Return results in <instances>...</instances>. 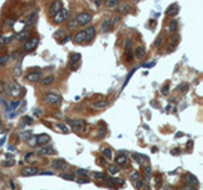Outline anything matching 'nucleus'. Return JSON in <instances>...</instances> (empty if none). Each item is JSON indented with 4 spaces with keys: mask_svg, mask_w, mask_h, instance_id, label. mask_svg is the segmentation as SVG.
I'll return each mask as SVG.
<instances>
[{
    "mask_svg": "<svg viewBox=\"0 0 203 190\" xmlns=\"http://www.w3.org/2000/svg\"><path fill=\"white\" fill-rule=\"evenodd\" d=\"M51 166H52L55 170H58V171H65L67 167H69V165L65 160H61V158H57V160H53L52 162H51Z\"/></svg>",
    "mask_w": 203,
    "mask_h": 190,
    "instance_id": "423d86ee",
    "label": "nucleus"
},
{
    "mask_svg": "<svg viewBox=\"0 0 203 190\" xmlns=\"http://www.w3.org/2000/svg\"><path fill=\"white\" fill-rule=\"evenodd\" d=\"M85 32H86V39H85V42H90L93 38H94V36H95V28L94 27H89V28L85 29Z\"/></svg>",
    "mask_w": 203,
    "mask_h": 190,
    "instance_id": "aec40b11",
    "label": "nucleus"
},
{
    "mask_svg": "<svg viewBox=\"0 0 203 190\" xmlns=\"http://www.w3.org/2000/svg\"><path fill=\"white\" fill-rule=\"evenodd\" d=\"M130 179H131V181H136V180H138V179H140V172H138V171H133V172H131Z\"/></svg>",
    "mask_w": 203,
    "mask_h": 190,
    "instance_id": "c9c22d12",
    "label": "nucleus"
},
{
    "mask_svg": "<svg viewBox=\"0 0 203 190\" xmlns=\"http://www.w3.org/2000/svg\"><path fill=\"white\" fill-rule=\"evenodd\" d=\"M102 155H103L105 158H108V160H111L112 156H113L111 148H103V150H102Z\"/></svg>",
    "mask_w": 203,
    "mask_h": 190,
    "instance_id": "c756f323",
    "label": "nucleus"
},
{
    "mask_svg": "<svg viewBox=\"0 0 203 190\" xmlns=\"http://www.w3.org/2000/svg\"><path fill=\"white\" fill-rule=\"evenodd\" d=\"M58 127H57V128L58 129H60L61 130V132L62 133H65V134H67V133H69L70 132V129H69V127H67L66 124H62V123H60V124H57Z\"/></svg>",
    "mask_w": 203,
    "mask_h": 190,
    "instance_id": "f704fd0d",
    "label": "nucleus"
},
{
    "mask_svg": "<svg viewBox=\"0 0 203 190\" xmlns=\"http://www.w3.org/2000/svg\"><path fill=\"white\" fill-rule=\"evenodd\" d=\"M118 4H119V0H107V1H105V6H107L108 9H116L118 6Z\"/></svg>",
    "mask_w": 203,
    "mask_h": 190,
    "instance_id": "b1692460",
    "label": "nucleus"
},
{
    "mask_svg": "<svg viewBox=\"0 0 203 190\" xmlns=\"http://www.w3.org/2000/svg\"><path fill=\"white\" fill-rule=\"evenodd\" d=\"M93 175H94V177H95V179H98V180H105V177H107V176H105L104 174H103V172H93Z\"/></svg>",
    "mask_w": 203,
    "mask_h": 190,
    "instance_id": "e433bc0d",
    "label": "nucleus"
},
{
    "mask_svg": "<svg viewBox=\"0 0 203 190\" xmlns=\"http://www.w3.org/2000/svg\"><path fill=\"white\" fill-rule=\"evenodd\" d=\"M61 9H62V1H60V0H55L50 6V14L53 16V15H56Z\"/></svg>",
    "mask_w": 203,
    "mask_h": 190,
    "instance_id": "9d476101",
    "label": "nucleus"
},
{
    "mask_svg": "<svg viewBox=\"0 0 203 190\" xmlns=\"http://www.w3.org/2000/svg\"><path fill=\"white\" fill-rule=\"evenodd\" d=\"M67 15H69V11L66 9H61L56 15H53V22L56 24H61L62 22H65L67 19Z\"/></svg>",
    "mask_w": 203,
    "mask_h": 190,
    "instance_id": "0eeeda50",
    "label": "nucleus"
},
{
    "mask_svg": "<svg viewBox=\"0 0 203 190\" xmlns=\"http://www.w3.org/2000/svg\"><path fill=\"white\" fill-rule=\"evenodd\" d=\"M100 28H102V32H109V31H111V28H112V22H111V19H105L104 22L102 23Z\"/></svg>",
    "mask_w": 203,
    "mask_h": 190,
    "instance_id": "412c9836",
    "label": "nucleus"
},
{
    "mask_svg": "<svg viewBox=\"0 0 203 190\" xmlns=\"http://www.w3.org/2000/svg\"><path fill=\"white\" fill-rule=\"evenodd\" d=\"M116 162H117V165H119V166H126V165L128 163V158H127L126 155H118V156H116Z\"/></svg>",
    "mask_w": 203,
    "mask_h": 190,
    "instance_id": "a211bd4d",
    "label": "nucleus"
},
{
    "mask_svg": "<svg viewBox=\"0 0 203 190\" xmlns=\"http://www.w3.org/2000/svg\"><path fill=\"white\" fill-rule=\"evenodd\" d=\"M135 57L136 58H142L143 56H145V48L142 47V46H138V47H136V49H135Z\"/></svg>",
    "mask_w": 203,
    "mask_h": 190,
    "instance_id": "4be33fe9",
    "label": "nucleus"
},
{
    "mask_svg": "<svg viewBox=\"0 0 203 190\" xmlns=\"http://www.w3.org/2000/svg\"><path fill=\"white\" fill-rule=\"evenodd\" d=\"M37 153L38 155H42V156H47V155H53L55 151L51 146H42L37 150Z\"/></svg>",
    "mask_w": 203,
    "mask_h": 190,
    "instance_id": "f8f14e48",
    "label": "nucleus"
},
{
    "mask_svg": "<svg viewBox=\"0 0 203 190\" xmlns=\"http://www.w3.org/2000/svg\"><path fill=\"white\" fill-rule=\"evenodd\" d=\"M29 134H31V130H28V132H24V133L20 134V138H22V139H27L29 137Z\"/></svg>",
    "mask_w": 203,
    "mask_h": 190,
    "instance_id": "de8ad7c7",
    "label": "nucleus"
},
{
    "mask_svg": "<svg viewBox=\"0 0 203 190\" xmlns=\"http://www.w3.org/2000/svg\"><path fill=\"white\" fill-rule=\"evenodd\" d=\"M1 130H3V124L0 123V132H1Z\"/></svg>",
    "mask_w": 203,
    "mask_h": 190,
    "instance_id": "680f3d73",
    "label": "nucleus"
},
{
    "mask_svg": "<svg viewBox=\"0 0 203 190\" xmlns=\"http://www.w3.org/2000/svg\"><path fill=\"white\" fill-rule=\"evenodd\" d=\"M179 152V150H174V151H171V153H178Z\"/></svg>",
    "mask_w": 203,
    "mask_h": 190,
    "instance_id": "052dcab7",
    "label": "nucleus"
},
{
    "mask_svg": "<svg viewBox=\"0 0 203 190\" xmlns=\"http://www.w3.org/2000/svg\"><path fill=\"white\" fill-rule=\"evenodd\" d=\"M164 41V37L163 36H159L158 38H156V41H155V47H160V46H161V42Z\"/></svg>",
    "mask_w": 203,
    "mask_h": 190,
    "instance_id": "c03bdc74",
    "label": "nucleus"
},
{
    "mask_svg": "<svg viewBox=\"0 0 203 190\" xmlns=\"http://www.w3.org/2000/svg\"><path fill=\"white\" fill-rule=\"evenodd\" d=\"M28 33H29L28 31H23V32H20L19 34L17 36V39L20 41V42H23V41L25 39V38H28Z\"/></svg>",
    "mask_w": 203,
    "mask_h": 190,
    "instance_id": "2f4dec72",
    "label": "nucleus"
},
{
    "mask_svg": "<svg viewBox=\"0 0 203 190\" xmlns=\"http://www.w3.org/2000/svg\"><path fill=\"white\" fill-rule=\"evenodd\" d=\"M20 71H22V69H20V65H18L15 67V70H14V75L15 76H19L20 75Z\"/></svg>",
    "mask_w": 203,
    "mask_h": 190,
    "instance_id": "09e8293b",
    "label": "nucleus"
},
{
    "mask_svg": "<svg viewBox=\"0 0 203 190\" xmlns=\"http://www.w3.org/2000/svg\"><path fill=\"white\" fill-rule=\"evenodd\" d=\"M24 160H25V162H33V161H36L37 158L35 157V153H33V152H28V153L25 155Z\"/></svg>",
    "mask_w": 203,
    "mask_h": 190,
    "instance_id": "7c9ffc66",
    "label": "nucleus"
},
{
    "mask_svg": "<svg viewBox=\"0 0 203 190\" xmlns=\"http://www.w3.org/2000/svg\"><path fill=\"white\" fill-rule=\"evenodd\" d=\"M76 174L80 175V176H83V177H85L88 176V172L85 170H81V168H79V170H76Z\"/></svg>",
    "mask_w": 203,
    "mask_h": 190,
    "instance_id": "a18cd8bd",
    "label": "nucleus"
},
{
    "mask_svg": "<svg viewBox=\"0 0 203 190\" xmlns=\"http://www.w3.org/2000/svg\"><path fill=\"white\" fill-rule=\"evenodd\" d=\"M6 91L10 96H13V98H18L20 95V92H22V87H20V85L17 82H10V84H8Z\"/></svg>",
    "mask_w": 203,
    "mask_h": 190,
    "instance_id": "7ed1b4c3",
    "label": "nucleus"
},
{
    "mask_svg": "<svg viewBox=\"0 0 203 190\" xmlns=\"http://www.w3.org/2000/svg\"><path fill=\"white\" fill-rule=\"evenodd\" d=\"M13 38H14V36H13V34L8 36V37H0V43H1V44H6V43H9Z\"/></svg>",
    "mask_w": 203,
    "mask_h": 190,
    "instance_id": "72a5a7b5",
    "label": "nucleus"
},
{
    "mask_svg": "<svg viewBox=\"0 0 203 190\" xmlns=\"http://www.w3.org/2000/svg\"><path fill=\"white\" fill-rule=\"evenodd\" d=\"M4 90H5V86H4V84L0 81V92H3Z\"/></svg>",
    "mask_w": 203,
    "mask_h": 190,
    "instance_id": "6e6d98bb",
    "label": "nucleus"
},
{
    "mask_svg": "<svg viewBox=\"0 0 203 190\" xmlns=\"http://www.w3.org/2000/svg\"><path fill=\"white\" fill-rule=\"evenodd\" d=\"M19 104H20V101H18V100L12 101V103H10V107H8V109H10V110H15V109L18 108Z\"/></svg>",
    "mask_w": 203,
    "mask_h": 190,
    "instance_id": "4c0bfd02",
    "label": "nucleus"
},
{
    "mask_svg": "<svg viewBox=\"0 0 203 190\" xmlns=\"http://www.w3.org/2000/svg\"><path fill=\"white\" fill-rule=\"evenodd\" d=\"M133 158L140 163V165H143V163H147L150 161V158L147 157L146 155H140V153H133Z\"/></svg>",
    "mask_w": 203,
    "mask_h": 190,
    "instance_id": "2eb2a0df",
    "label": "nucleus"
},
{
    "mask_svg": "<svg viewBox=\"0 0 203 190\" xmlns=\"http://www.w3.org/2000/svg\"><path fill=\"white\" fill-rule=\"evenodd\" d=\"M143 175H145L146 181H149L151 179V176H152V168L150 166H145L143 167Z\"/></svg>",
    "mask_w": 203,
    "mask_h": 190,
    "instance_id": "393cba45",
    "label": "nucleus"
},
{
    "mask_svg": "<svg viewBox=\"0 0 203 190\" xmlns=\"http://www.w3.org/2000/svg\"><path fill=\"white\" fill-rule=\"evenodd\" d=\"M1 165L5 167H9V166H13V165H14V161H13V160H10V161H4Z\"/></svg>",
    "mask_w": 203,
    "mask_h": 190,
    "instance_id": "49530a36",
    "label": "nucleus"
},
{
    "mask_svg": "<svg viewBox=\"0 0 203 190\" xmlns=\"http://www.w3.org/2000/svg\"><path fill=\"white\" fill-rule=\"evenodd\" d=\"M4 141H5V137H4V138L1 139V141H0V146H1V145H3V143H4Z\"/></svg>",
    "mask_w": 203,
    "mask_h": 190,
    "instance_id": "bf43d9fd",
    "label": "nucleus"
},
{
    "mask_svg": "<svg viewBox=\"0 0 203 190\" xmlns=\"http://www.w3.org/2000/svg\"><path fill=\"white\" fill-rule=\"evenodd\" d=\"M169 28H170L171 32H175L176 28H178V22H176V20H171V22H170V25H169Z\"/></svg>",
    "mask_w": 203,
    "mask_h": 190,
    "instance_id": "a19ab883",
    "label": "nucleus"
},
{
    "mask_svg": "<svg viewBox=\"0 0 203 190\" xmlns=\"http://www.w3.org/2000/svg\"><path fill=\"white\" fill-rule=\"evenodd\" d=\"M109 105V101L107 100H103V101H96V103L93 104V108L94 109H103V108H107Z\"/></svg>",
    "mask_w": 203,
    "mask_h": 190,
    "instance_id": "5701e85b",
    "label": "nucleus"
},
{
    "mask_svg": "<svg viewBox=\"0 0 203 190\" xmlns=\"http://www.w3.org/2000/svg\"><path fill=\"white\" fill-rule=\"evenodd\" d=\"M9 185H10V188H12V190H15V189H17V184H15V181H14V180H10V183H9Z\"/></svg>",
    "mask_w": 203,
    "mask_h": 190,
    "instance_id": "3c124183",
    "label": "nucleus"
},
{
    "mask_svg": "<svg viewBox=\"0 0 203 190\" xmlns=\"http://www.w3.org/2000/svg\"><path fill=\"white\" fill-rule=\"evenodd\" d=\"M38 43H40V38L38 37H31L24 42L23 49L25 51V52H32V51H35L37 48Z\"/></svg>",
    "mask_w": 203,
    "mask_h": 190,
    "instance_id": "f03ea898",
    "label": "nucleus"
},
{
    "mask_svg": "<svg viewBox=\"0 0 203 190\" xmlns=\"http://www.w3.org/2000/svg\"><path fill=\"white\" fill-rule=\"evenodd\" d=\"M43 101L46 104H51V105H61L62 98L61 95L56 94V92H47V94L43 95Z\"/></svg>",
    "mask_w": 203,
    "mask_h": 190,
    "instance_id": "f257e3e1",
    "label": "nucleus"
},
{
    "mask_svg": "<svg viewBox=\"0 0 203 190\" xmlns=\"http://www.w3.org/2000/svg\"><path fill=\"white\" fill-rule=\"evenodd\" d=\"M184 190H196V188H194L193 185H189V186H185Z\"/></svg>",
    "mask_w": 203,
    "mask_h": 190,
    "instance_id": "5fc2aeb1",
    "label": "nucleus"
},
{
    "mask_svg": "<svg viewBox=\"0 0 203 190\" xmlns=\"http://www.w3.org/2000/svg\"><path fill=\"white\" fill-rule=\"evenodd\" d=\"M117 11L119 13V14H128V13L131 11V6L128 5V4H118Z\"/></svg>",
    "mask_w": 203,
    "mask_h": 190,
    "instance_id": "f3484780",
    "label": "nucleus"
},
{
    "mask_svg": "<svg viewBox=\"0 0 203 190\" xmlns=\"http://www.w3.org/2000/svg\"><path fill=\"white\" fill-rule=\"evenodd\" d=\"M67 122L70 123V125H71V128H73L74 130H76V132H79L80 129L83 128L84 127V120H81V119H78V120H74V119H67Z\"/></svg>",
    "mask_w": 203,
    "mask_h": 190,
    "instance_id": "9b49d317",
    "label": "nucleus"
},
{
    "mask_svg": "<svg viewBox=\"0 0 203 190\" xmlns=\"http://www.w3.org/2000/svg\"><path fill=\"white\" fill-rule=\"evenodd\" d=\"M35 138H36V145H38V146H45L51 141V137L46 133L38 134V136H36Z\"/></svg>",
    "mask_w": 203,
    "mask_h": 190,
    "instance_id": "1a4fd4ad",
    "label": "nucleus"
},
{
    "mask_svg": "<svg viewBox=\"0 0 203 190\" xmlns=\"http://www.w3.org/2000/svg\"><path fill=\"white\" fill-rule=\"evenodd\" d=\"M78 183H79V184H86V183H89V180H88V179H79Z\"/></svg>",
    "mask_w": 203,
    "mask_h": 190,
    "instance_id": "603ef678",
    "label": "nucleus"
},
{
    "mask_svg": "<svg viewBox=\"0 0 203 190\" xmlns=\"http://www.w3.org/2000/svg\"><path fill=\"white\" fill-rule=\"evenodd\" d=\"M75 20L78 25H85L91 20V14L90 13H80L75 16Z\"/></svg>",
    "mask_w": 203,
    "mask_h": 190,
    "instance_id": "39448f33",
    "label": "nucleus"
},
{
    "mask_svg": "<svg viewBox=\"0 0 203 190\" xmlns=\"http://www.w3.org/2000/svg\"><path fill=\"white\" fill-rule=\"evenodd\" d=\"M80 58H81V54L80 53H71L69 60H70V63H76L80 61Z\"/></svg>",
    "mask_w": 203,
    "mask_h": 190,
    "instance_id": "a878e982",
    "label": "nucleus"
},
{
    "mask_svg": "<svg viewBox=\"0 0 203 190\" xmlns=\"http://www.w3.org/2000/svg\"><path fill=\"white\" fill-rule=\"evenodd\" d=\"M38 172H40V170H38L36 166H25L20 170V174L23 176H33V175L38 174Z\"/></svg>",
    "mask_w": 203,
    "mask_h": 190,
    "instance_id": "6e6552de",
    "label": "nucleus"
},
{
    "mask_svg": "<svg viewBox=\"0 0 203 190\" xmlns=\"http://www.w3.org/2000/svg\"><path fill=\"white\" fill-rule=\"evenodd\" d=\"M8 60H9V54H4V56L0 58V66H5Z\"/></svg>",
    "mask_w": 203,
    "mask_h": 190,
    "instance_id": "58836bf2",
    "label": "nucleus"
},
{
    "mask_svg": "<svg viewBox=\"0 0 203 190\" xmlns=\"http://www.w3.org/2000/svg\"><path fill=\"white\" fill-rule=\"evenodd\" d=\"M184 181L188 185H198V179L192 174H185L184 175Z\"/></svg>",
    "mask_w": 203,
    "mask_h": 190,
    "instance_id": "4468645a",
    "label": "nucleus"
},
{
    "mask_svg": "<svg viewBox=\"0 0 203 190\" xmlns=\"http://www.w3.org/2000/svg\"><path fill=\"white\" fill-rule=\"evenodd\" d=\"M188 89H189V85H188V84H187V82H183V84H180V85L176 87V90L179 91V92H185V91L188 90Z\"/></svg>",
    "mask_w": 203,
    "mask_h": 190,
    "instance_id": "473e14b6",
    "label": "nucleus"
},
{
    "mask_svg": "<svg viewBox=\"0 0 203 190\" xmlns=\"http://www.w3.org/2000/svg\"><path fill=\"white\" fill-rule=\"evenodd\" d=\"M61 177L62 179H65V180H75V177H74V175L73 174H61Z\"/></svg>",
    "mask_w": 203,
    "mask_h": 190,
    "instance_id": "37998d69",
    "label": "nucleus"
},
{
    "mask_svg": "<svg viewBox=\"0 0 203 190\" xmlns=\"http://www.w3.org/2000/svg\"><path fill=\"white\" fill-rule=\"evenodd\" d=\"M85 39H86V32H85V29H84V31L78 32V33L75 34V38H74V41H75L78 44L84 43V42H85Z\"/></svg>",
    "mask_w": 203,
    "mask_h": 190,
    "instance_id": "ddd939ff",
    "label": "nucleus"
},
{
    "mask_svg": "<svg viewBox=\"0 0 203 190\" xmlns=\"http://www.w3.org/2000/svg\"><path fill=\"white\" fill-rule=\"evenodd\" d=\"M154 65H155V62H149V63H146V65H145V67H151Z\"/></svg>",
    "mask_w": 203,
    "mask_h": 190,
    "instance_id": "4d7b16f0",
    "label": "nucleus"
},
{
    "mask_svg": "<svg viewBox=\"0 0 203 190\" xmlns=\"http://www.w3.org/2000/svg\"><path fill=\"white\" fill-rule=\"evenodd\" d=\"M27 80L31 82H37L40 81V80L42 79V71L40 69H35V70H31L27 74Z\"/></svg>",
    "mask_w": 203,
    "mask_h": 190,
    "instance_id": "20e7f679",
    "label": "nucleus"
},
{
    "mask_svg": "<svg viewBox=\"0 0 203 190\" xmlns=\"http://www.w3.org/2000/svg\"><path fill=\"white\" fill-rule=\"evenodd\" d=\"M132 58H133L132 52H131V49H130V48H127V49H126V60L130 62V61H132Z\"/></svg>",
    "mask_w": 203,
    "mask_h": 190,
    "instance_id": "79ce46f5",
    "label": "nucleus"
},
{
    "mask_svg": "<svg viewBox=\"0 0 203 190\" xmlns=\"http://www.w3.org/2000/svg\"><path fill=\"white\" fill-rule=\"evenodd\" d=\"M42 112H40V110H35V114H36V115L37 117H40V114H41Z\"/></svg>",
    "mask_w": 203,
    "mask_h": 190,
    "instance_id": "13d9d810",
    "label": "nucleus"
},
{
    "mask_svg": "<svg viewBox=\"0 0 203 190\" xmlns=\"http://www.w3.org/2000/svg\"><path fill=\"white\" fill-rule=\"evenodd\" d=\"M161 91H163V94H168V91H169V86L166 85L164 89H161Z\"/></svg>",
    "mask_w": 203,
    "mask_h": 190,
    "instance_id": "864d4df0",
    "label": "nucleus"
},
{
    "mask_svg": "<svg viewBox=\"0 0 203 190\" xmlns=\"http://www.w3.org/2000/svg\"><path fill=\"white\" fill-rule=\"evenodd\" d=\"M142 185H143V183H142V181H141V180H140V179H138V180H136V181H135V186H136V188H138V189H140V188H141V186H142Z\"/></svg>",
    "mask_w": 203,
    "mask_h": 190,
    "instance_id": "8fccbe9b",
    "label": "nucleus"
},
{
    "mask_svg": "<svg viewBox=\"0 0 203 190\" xmlns=\"http://www.w3.org/2000/svg\"><path fill=\"white\" fill-rule=\"evenodd\" d=\"M37 18H38V13H37V11L32 13V14H31V16H29V18H28V22H27V24H28V25H33V24H35V22L37 20Z\"/></svg>",
    "mask_w": 203,
    "mask_h": 190,
    "instance_id": "c85d7f7f",
    "label": "nucleus"
},
{
    "mask_svg": "<svg viewBox=\"0 0 203 190\" xmlns=\"http://www.w3.org/2000/svg\"><path fill=\"white\" fill-rule=\"evenodd\" d=\"M67 27H69L70 29H74V28L78 27V23H76L75 18H74V19H71V20H69V23H67Z\"/></svg>",
    "mask_w": 203,
    "mask_h": 190,
    "instance_id": "ea45409f",
    "label": "nucleus"
},
{
    "mask_svg": "<svg viewBox=\"0 0 203 190\" xmlns=\"http://www.w3.org/2000/svg\"><path fill=\"white\" fill-rule=\"evenodd\" d=\"M33 123L32 118L28 117V115H23L22 117V127H25V125H31Z\"/></svg>",
    "mask_w": 203,
    "mask_h": 190,
    "instance_id": "cd10ccee",
    "label": "nucleus"
},
{
    "mask_svg": "<svg viewBox=\"0 0 203 190\" xmlns=\"http://www.w3.org/2000/svg\"><path fill=\"white\" fill-rule=\"evenodd\" d=\"M119 172V167L116 166V165H109L108 166V174H111V175H116Z\"/></svg>",
    "mask_w": 203,
    "mask_h": 190,
    "instance_id": "bb28decb",
    "label": "nucleus"
},
{
    "mask_svg": "<svg viewBox=\"0 0 203 190\" xmlns=\"http://www.w3.org/2000/svg\"><path fill=\"white\" fill-rule=\"evenodd\" d=\"M55 81V77L53 76H46V77H42L40 80V84H41V86H48L51 85Z\"/></svg>",
    "mask_w": 203,
    "mask_h": 190,
    "instance_id": "6ab92c4d",
    "label": "nucleus"
},
{
    "mask_svg": "<svg viewBox=\"0 0 203 190\" xmlns=\"http://www.w3.org/2000/svg\"><path fill=\"white\" fill-rule=\"evenodd\" d=\"M178 13H179V5H178V4H173V5H170L166 9V15H169V16H174Z\"/></svg>",
    "mask_w": 203,
    "mask_h": 190,
    "instance_id": "dca6fc26",
    "label": "nucleus"
}]
</instances>
